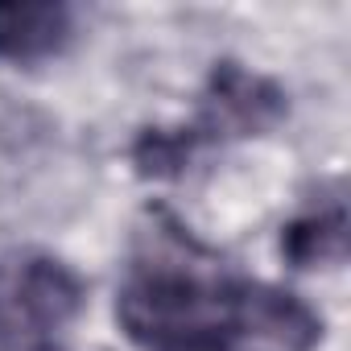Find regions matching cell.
<instances>
[{
	"label": "cell",
	"mask_w": 351,
	"mask_h": 351,
	"mask_svg": "<svg viewBox=\"0 0 351 351\" xmlns=\"http://www.w3.org/2000/svg\"><path fill=\"white\" fill-rule=\"evenodd\" d=\"M136 351H314L322 314L293 289L228 273L182 223L157 219L116 289Z\"/></svg>",
	"instance_id": "cell-1"
},
{
	"label": "cell",
	"mask_w": 351,
	"mask_h": 351,
	"mask_svg": "<svg viewBox=\"0 0 351 351\" xmlns=\"http://www.w3.org/2000/svg\"><path fill=\"white\" fill-rule=\"evenodd\" d=\"M289 112V95L277 79L223 58L211 66L207 87L199 91V108L182 124H153L141 128L128 161L141 178L149 182H169L199 161L207 149H223L236 141H252L269 128H277Z\"/></svg>",
	"instance_id": "cell-2"
},
{
	"label": "cell",
	"mask_w": 351,
	"mask_h": 351,
	"mask_svg": "<svg viewBox=\"0 0 351 351\" xmlns=\"http://www.w3.org/2000/svg\"><path fill=\"white\" fill-rule=\"evenodd\" d=\"M87 302L83 277L38 248L0 256V347L25 351L50 343L54 330L79 318Z\"/></svg>",
	"instance_id": "cell-3"
},
{
	"label": "cell",
	"mask_w": 351,
	"mask_h": 351,
	"mask_svg": "<svg viewBox=\"0 0 351 351\" xmlns=\"http://www.w3.org/2000/svg\"><path fill=\"white\" fill-rule=\"evenodd\" d=\"M75 42V9L58 0H0V62H46Z\"/></svg>",
	"instance_id": "cell-4"
},
{
	"label": "cell",
	"mask_w": 351,
	"mask_h": 351,
	"mask_svg": "<svg viewBox=\"0 0 351 351\" xmlns=\"http://www.w3.org/2000/svg\"><path fill=\"white\" fill-rule=\"evenodd\" d=\"M281 256L293 269H330L347 261V203L318 199L281 228Z\"/></svg>",
	"instance_id": "cell-5"
},
{
	"label": "cell",
	"mask_w": 351,
	"mask_h": 351,
	"mask_svg": "<svg viewBox=\"0 0 351 351\" xmlns=\"http://www.w3.org/2000/svg\"><path fill=\"white\" fill-rule=\"evenodd\" d=\"M25 351H66V347H58V343L50 339V343H38V347H25Z\"/></svg>",
	"instance_id": "cell-6"
}]
</instances>
